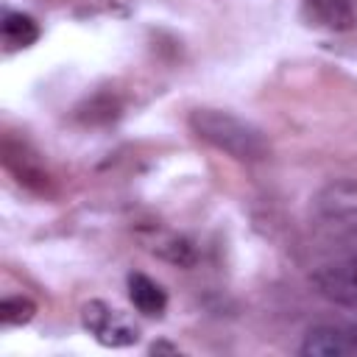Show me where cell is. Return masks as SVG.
<instances>
[{"label": "cell", "instance_id": "obj_12", "mask_svg": "<svg viewBox=\"0 0 357 357\" xmlns=\"http://www.w3.org/2000/svg\"><path fill=\"white\" fill-rule=\"evenodd\" d=\"M36 315V304L28 296H8L0 304V321L3 326H25Z\"/></svg>", "mask_w": 357, "mask_h": 357}, {"label": "cell", "instance_id": "obj_14", "mask_svg": "<svg viewBox=\"0 0 357 357\" xmlns=\"http://www.w3.org/2000/svg\"><path fill=\"white\" fill-rule=\"evenodd\" d=\"M151 354H162V351H167V354H178V346H173V343H165V340H159V343H153L151 349H148Z\"/></svg>", "mask_w": 357, "mask_h": 357}, {"label": "cell", "instance_id": "obj_13", "mask_svg": "<svg viewBox=\"0 0 357 357\" xmlns=\"http://www.w3.org/2000/svg\"><path fill=\"white\" fill-rule=\"evenodd\" d=\"M81 3L95 14H106V17H117V20H123L134 11V0H81Z\"/></svg>", "mask_w": 357, "mask_h": 357}, {"label": "cell", "instance_id": "obj_8", "mask_svg": "<svg viewBox=\"0 0 357 357\" xmlns=\"http://www.w3.org/2000/svg\"><path fill=\"white\" fill-rule=\"evenodd\" d=\"M128 298H131L134 310L148 318H159L167 310L165 287L145 273H128Z\"/></svg>", "mask_w": 357, "mask_h": 357}, {"label": "cell", "instance_id": "obj_4", "mask_svg": "<svg viewBox=\"0 0 357 357\" xmlns=\"http://www.w3.org/2000/svg\"><path fill=\"white\" fill-rule=\"evenodd\" d=\"M312 284L318 287L321 296H326L337 304L357 307V254H351L343 262L318 268L312 273Z\"/></svg>", "mask_w": 357, "mask_h": 357}, {"label": "cell", "instance_id": "obj_9", "mask_svg": "<svg viewBox=\"0 0 357 357\" xmlns=\"http://www.w3.org/2000/svg\"><path fill=\"white\" fill-rule=\"evenodd\" d=\"M3 45H6V53H14V50H25L31 47L39 36H42V28L39 22L31 17V14H22V11H6L3 14Z\"/></svg>", "mask_w": 357, "mask_h": 357}, {"label": "cell", "instance_id": "obj_3", "mask_svg": "<svg viewBox=\"0 0 357 357\" xmlns=\"http://www.w3.org/2000/svg\"><path fill=\"white\" fill-rule=\"evenodd\" d=\"M81 326L106 349H126L139 340L137 324H131L120 310L106 301H86L81 307Z\"/></svg>", "mask_w": 357, "mask_h": 357}, {"label": "cell", "instance_id": "obj_6", "mask_svg": "<svg viewBox=\"0 0 357 357\" xmlns=\"http://www.w3.org/2000/svg\"><path fill=\"white\" fill-rule=\"evenodd\" d=\"M307 20L315 28L346 33L357 25V0H304Z\"/></svg>", "mask_w": 357, "mask_h": 357}, {"label": "cell", "instance_id": "obj_10", "mask_svg": "<svg viewBox=\"0 0 357 357\" xmlns=\"http://www.w3.org/2000/svg\"><path fill=\"white\" fill-rule=\"evenodd\" d=\"M151 248H153V254H156L159 259H165V262H170V265H178V268H190V265H195V259H198L195 245H192L187 237H181V234H165V237H159Z\"/></svg>", "mask_w": 357, "mask_h": 357}, {"label": "cell", "instance_id": "obj_2", "mask_svg": "<svg viewBox=\"0 0 357 357\" xmlns=\"http://www.w3.org/2000/svg\"><path fill=\"white\" fill-rule=\"evenodd\" d=\"M312 223L315 229L335 243L357 237V181L337 178L318 190L312 198Z\"/></svg>", "mask_w": 357, "mask_h": 357}, {"label": "cell", "instance_id": "obj_5", "mask_svg": "<svg viewBox=\"0 0 357 357\" xmlns=\"http://www.w3.org/2000/svg\"><path fill=\"white\" fill-rule=\"evenodd\" d=\"M3 159H6V167L14 173V178H17L22 187H28V190H33V192H42V195L50 190V176H47V170L42 167L39 156L28 151V145H25L22 139L6 137V142H3Z\"/></svg>", "mask_w": 357, "mask_h": 357}, {"label": "cell", "instance_id": "obj_7", "mask_svg": "<svg viewBox=\"0 0 357 357\" xmlns=\"http://www.w3.org/2000/svg\"><path fill=\"white\" fill-rule=\"evenodd\" d=\"M298 351L304 357H343V354H351V335L343 326L321 324L304 335V343Z\"/></svg>", "mask_w": 357, "mask_h": 357}, {"label": "cell", "instance_id": "obj_1", "mask_svg": "<svg viewBox=\"0 0 357 357\" xmlns=\"http://www.w3.org/2000/svg\"><path fill=\"white\" fill-rule=\"evenodd\" d=\"M187 123H190V131L201 142H206L209 148H215L237 162H262L271 156V142H268L265 131L231 112L201 106V109L190 112Z\"/></svg>", "mask_w": 357, "mask_h": 357}, {"label": "cell", "instance_id": "obj_11", "mask_svg": "<svg viewBox=\"0 0 357 357\" xmlns=\"http://www.w3.org/2000/svg\"><path fill=\"white\" fill-rule=\"evenodd\" d=\"M117 114H120V103L114 98H109V95H95L84 106L75 109V117L84 126H103V123L117 120Z\"/></svg>", "mask_w": 357, "mask_h": 357}, {"label": "cell", "instance_id": "obj_15", "mask_svg": "<svg viewBox=\"0 0 357 357\" xmlns=\"http://www.w3.org/2000/svg\"><path fill=\"white\" fill-rule=\"evenodd\" d=\"M349 335H351V354H357V326H349Z\"/></svg>", "mask_w": 357, "mask_h": 357}]
</instances>
